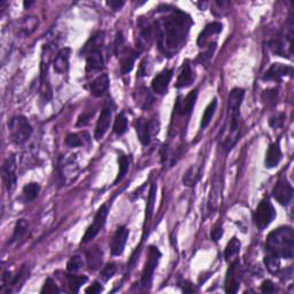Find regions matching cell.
I'll return each mask as SVG.
<instances>
[{"label":"cell","instance_id":"obj_1","mask_svg":"<svg viewBox=\"0 0 294 294\" xmlns=\"http://www.w3.org/2000/svg\"><path fill=\"white\" fill-rule=\"evenodd\" d=\"M193 24L190 15L178 8L167 10L155 22V33L160 51L167 56L175 55L184 46Z\"/></svg>","mask_w":294,"mask_h":294},{"label":"cell","instance_id":"obj_2","mask_svg":"<svg viewBox=\"0 0 294 294\" xmlns=\"http://www.w3.org/2000/svg\"><path fill=\"white\" fill-rule=\"evenodd\" d=\"M245 97V91L240 88L232 89L228 98V114L224 127L220 134V144L224 149L230 150L240 136V107Z\"/></svg>","mask_w":294,"mask_h":294},{"label":"cell","instance_id":"obj_3","mask_svg":"<svg viewBox=\"0 0 294 294\" xmlns=\"http://www.w3.org/2000/svg\"><path fill=\"white\" fill-rule=\"evenodd\" d=\"M267 254L278 259H292L294 255V232L291 227H280L271 231L266 240Z\"/></svg>","mask_w":294,"mask_h":294},{"label":"cell","instance_id":"obj_4","mask_svg":"<svg viewBox=\"0 0 294 294\" xmlns=\"http://www.w3.org/2000/svg\"><path fill=\"white\" fill-rule=\"evenodd\" d=\"M8 128L10 138H12L13 143L17 145H21L27 142L32 134L31 124H30L27 118L22 115L15 116V118L10 120Z\"/></svg>","mask_w":294,"mask_h":294},{"label":"cell","instance_id":"obj_5","mask_svg":"<svg viewBox=\"0 0 294 294\" xmlns=\"http://www.w3.org/2000/svg\"><path fill=\"white\" fill-rule=\"evenodd\" d=\"M275 217H276V210H275L273 203L270 202L269 199H263L259 203L258 208L254 213L256 227L260 230L266 229L275 220Z\"/></svg>","mask_w":294,"mask_h":294},{"label":"cell","instance_id":"obj_6","mask_svg":"<svg viewBox=\"0 0 294 294\" xmlns=\"http://www.w3.org/2000/svg\"><path fill=\"white\" fill-rule=\"evenodd\" d=\"M108 216V207L106 205L101 206L99 210H98L96 216H94V220L92 222V224L90 225L86 230L85 235L83 236L82 238V244H88L90 241H92L96 237L98 236V233L100 232V230L104 228L105 223H106Z\"/></svg>","mask_w":294,"mask_h":294},{"label":"cell","instance_id":"obj_7","mask_svg":"<svg viewBox=\"0 0 294 294\" xmlns=\"http://www.w3.org/2000/svg\"><path fill=\"white\" fill-rule=\"evenodd\" d=\"M161 258V252L159 248L155 246H149L148 247V255H147V260L144 267V270H143L142 275V285L147 286L150 284L153 278V274L155 271L157 263L160 261Z\"/></svg>","mask_w":294,"mask_h":294},{"label":"cell","instance_id":"obj_8","mask_svg":"<svg viewBox=\"0 0 294 294\" xmlns=\"http://www.w3.org/2000/svg\"><path fill=\"white\" fill-rule=\"evenodd\" d=\"M273 197L282 206H288L292 201L293 187L286 178H281L273 188Z\"/></svg>","mask_w":294,"mask_h":294},{"label":"cell","instance_id":"obj_9","mask_svg":"<svg viewBox=\"0 0 294 294\" xmlns=\"http://www.w3.org/2000/svg\"><path fill=\"white\" fill-rule=\"evenodd\" d=\"M2 180L3 184L7 188V191L12 192L15 186H16V175H15V170H16V161H15V156H9L2 164Z\"/></svg>","mask_w":294,"mask_h":294},{"label":"cell","instance_id":"obj_10","mask_svg":"<svg viewBox=\"0 0 294 294\" xmlns=\"http://www.w3.org/2000/svg\"><path fill=\"white\" fill-rule=\"evenodd\" d=\"M293 74V68L282 65V63H274L269 69L267 70V73L263 75V81H274V82H280L282 78L286 76H292Z\"/></svg>","mask_w":294,"mask_h":294},{"label":"cell","instance_id":"obj_11","mask_svg":"<svg viewBox=\"0 0 294 294\" xmlns=\"http://www.w3.org/2000/svg\"><path fill=\"white\" fill-rule=\"evenodd\" d=\"M240 286V276H239V261L236 260L231 263L229 268L227 278H225V292L236 293Z\"/></svg>","mask_w":294,"mask_h":294},{"label":"cell","instance_id":"obj_12","mask_svg":"<svg viewBox=\"0 0 294 294\" xmlns=\"http://www.w3.org/2000/svg\"><path fill=\"white\" fill-rule=\"evenodd\" d=\"M83 54L86 56V73H93L103 69L104 55L101 48H93Z\"/></svg>","mask_w":294,"mask_h":294},{"label":"cell","instance_id":"obj_13","mask_svg":"<svg viewBox=\"0 0 294 294\" xmlns=\"http://www.w3.org/2000/svg\"><path fill=\"white\" fill-rule=\"evenodd\" d=\"M128 237H129V230L126 227H120L116 230L111 244V252L113 255L119 256L123 253L124 248H126Z\"/></svg>","mask_w":294,"mask_h":294},{"label":"cell","instance_id":"obj_14","mask_svg":"<svg viewBox=\"0 0 294 294\" xmlns=\"http://www.w3.org/2000/svg\"><path fill=\"white\" fill-rule=\"evenodd\" d=\"M111 121H112V108L111 107H105L100 113L99 119H98L96 131H94V138L97 141H100L111 127Z\"/></svg>","mask_w":294,"mask_h":294},{"label":"cell","instance_id":"obj_15","mask_svg":"<svg viewBox=\"0 0 294 294\" xmlns=\"http://www.w3.org/2000/svg\"><path fill=\"white\" fill-rule=\"evenodd\" d=\"M174 71L171 69H164L156 75L152 81V90L156 94H164L167 92L169 83L172 78Z\"/></svg>","mask_w":294,"mask_h":294},{"label":"cell","instance_id":"obj_16","mask_svg":"<svg viewBox=\"0 0 294 294\" xmlns=\"http://www.w3.org/2000/svg\"><path fill=\"white\" fill-rule=\"evenodd\" d=\"M221 31H222V24L218 23V22H213V23H209L208 25H206V28L202 30L200 35H199L198 37V40H197L198 45L200 47H206L207 44H208L209 46H212L210 38H213L214 36H217Z\"/></svg>","mask_w":294,"mask_h":294},{"label":"cell","instance_id":"obj_17","mask_svg":"<svg viewBox=\"0 0 294 294\" xmlns=\"http://www.w3.org/2000/svg\"><path fill=\"white\" fill-rule=\"evenodd\" d=\"M139 53H141L139 51H135L133 48L128 46L124 48L122 53L119 55L121 61V71H122V74H129L130 71L133 70L135 61Z\"/></svg>","mask_w":294,"mask_h":294},{"label":"cell","instance_id":"obj_18","mask_svg":"<svg viewBox=\"0 0 294 294\" xmlns=\"http://www.w3.org/2000/svg\"><path fill=\"white\" fill-rule=\"evenodd\" d=\"M136 131L139 142L144 146L149 145L150 143V135H152V129H150V124L144 119H138L135 123Z\"/></svg>","mask_w":294,"mask_h":294},{"label":"cell","instance_id":"obj_19","mask_svg":"<svg viewBox=\"0 0 294 294\" xmlns=\"http://www.w3.org/2000/svg\"><path fill=\"white\" fill-rule=\"evenodd\" d=\"M197 97H198V92L194 90V91L188 93L182 101L180 100L177 101L176 104L177 112H178L180 115L190 114V113L193 111L195 101H197Z\"/></svg>","mask_w":294,"mask_h":294},{"label":"cell","instance_id":"obj_20","mask_svg":"<svg viewBox=\"0 0 294 294\" xmlns=\"http://www.w3.org/2000/svg\"><path fill=\"white\" fill-rule=\"evenodd\" d=\"M194 81V74L193 70H192V67L188 61L184 63L182 67V70L178 75V78H177L176 82V88L178 89H184L190 86Z\"/></svg>","mask_w":294,"mask_h":294},{"label":"cell","instance_id":"obj_21","mask_svg":"<svg viewBox=\"0 0 294 294\" xmlns=\"http://www.w3.org/2000/svg\"><path fill=\"white\" fill-rule=\"evenodd\" d=\"M109 88V77L107 74H101L98 76L96 80L92 82L91 84V94L93 97H103L105 92L107 91Z\"/></svg>","mask_w":294,"mask_h":294},{"label":"cell","instance_id":"obj_22","mask_svg":"<svg viewBox=\"0 0 294 294\" xmlns=\"http://www.w3.org/2000/svg\"><path fill=\"white\" fill-rule=\"evenodd\" d=\"M282 159V150H281V146L278 143H274L271 144L269 148L267 150L266 154V160H265V164L267 168H275L277 167L278 163Z\"/></svg>","mask_w":294,"mask_h":294},{"label":"cell","instance_id":"obj_23","mask_svg":"<svg viewBox=\"0 0 294 294\" xmlns=\"http://www.w3.org/2000/svg\"><path fill=\"white\" fill-rule=\"evenodd\" d=\"M69 56H70V50L69 48H63L56 54L53 66L54 70L59 74H65L69 68Z\"/></svg>","mask_w":294,"mask_h":294},{"label":"cell","instance_id":"obj_24","mask_svg":"<svg viewBox=\"0 0 294 294\" xmlns=\"http://www.w3.org/2000/svg\"><path fill=\"white\" fill-rule=\"evenodd\" d=\"M138 29H139V37H138V44H139V51L143 50V47L147 46L149 44L150 38H152V28L148 22L144 20H141L138 22Z\"/></svg>","mask_w":294,"mask_h":294},{"label":"cell","instance_id":"obj_25","mask_svg":"<svg viewBox=\"0 0 294 294\" xmlns=\"http://www.w3.org/2000/svg\"><path fill=\"white\" fill-rule=\"evenodd\" d=\"M220 201H221V186H220V183L215 182L213 184L212 188H210L208 203H207V206H208V212L214 213L215 210L218 208V206H220Z\"/></svg>","mask_w":294,"mask_h":294},{"label":"cell","instance_id":"obj_26","mask_svg":"<svg viewBox=\"0 0 294 294\" xmlns=\"http://www.w3.org/2000/svg\"><path fill=\"white\" fill-rule=\"evenodd\" d=\"M240 246L241 244L239 239H237L236 237H233V238L228 243L227 247H225V251H224L225 261L229 263L235 262L237 260V256H238L240 252Z\"/></svg>","mask_w":294,"mask_h":294},{"label":"cell","instance_id":"obj_27","mask_svg":"<svg viewBox=\"0 0 294 294\" xmlns=\"http://www.w3.org/2000/svg\"><path fill=\"white\" fill-rule=\"evenodd\" d=\"M200 168L197 165H191L183 176V184L185 186H194L195 183L200 179Z\"/></svg>","mask_w":294,"mask_h":294},{"label":"cell","instance_id":"obj_28","mask_svg":"<svg viewBox=\"0 0 294 294\" xmlns=\"http://www.w3.org/2000/svg\"><path fill=\"white\" fill-rule=\"evenodd\" d=\"M216 108H217V100L216 99H213L212 103H210L207 108L205 109V113H203L202 118H201V129H205L209 126L210 121H212L213 116L215 114V112H216Z\"/></svg>","mask_w":294,"mask_h":294},{"label":"cell","instance_id":"obj_29","mask_svg":"<svg viewBox=\"0 0 294 294\" xmlns=\"http://www.w3.org/2000/svg\"><path fill=\"white\" fill-rule=\"evenodd\" d=\"M113 130L114 133L119 136H122L127 133L128 130V119L124 113H120V114L116 116L114 127H113Z\"/></svg>","mask_w":294,"mask_h":294},{"label":"cell","instance_id":"obj_30","mask_svg":"<svg viewBox=\"0 0 294 294\" xmlns=\"http://www.w3.org/2000/svg\"><path fill=\"white\" fill-rule=\"evenodd\" d=\"M119 165H120V170H119V175L116 177V179L114 180V185H116L119 182H121L126 175L128 174V171H129V168H130V161L128 159L127 155H120L119 156Z\"/></svg>","mask_w":294,"mask_h":294},{"label":"cell","instance_id":"obj_31","mask_svg":"<svg viewBox=\"0 0 294 294\" xmlns=\"http://www.w3.org/2000/svg\"><path fill=\"white\" fill-rule=\"evenodd\" d=\"M40 191V186L38 183H29L23 187V197L27 201H32L38 197Z\"/></svg>","mask_w":294,"mask_h":294},{"label":"cell","instance_id":"obj_32","mask_svg":"<svg viewBox=\"0 0 294 294\" xmlns=\"http://www.w3.org/2000/svg\"><path fill=\"white\" fill-rule=\"evenodd\" d=\"M101 260H103V253L98 250H93L88 253V265L90 269H97L99 267Z\"/></svg>","mask_w":294,"mask_h":294},{"label":"cell","instance_id":"obj_33","mask_svg":"<svg viewBox=\"0 0 294 294\" xmlns=\"http://www.w3.org/2000/svg\"><path fill=\"white\" fill-rule=\"evenodd\" d=\"M86 282H88L86 276H68V284L71 292H78L81 286Z\"/></svg>","mask_w":294,"mask_h":294},{"label":"cell","instance_id":"obj_34","mask_svg":"<svg viewBox=\"0 0 294 294\" xmlns=\"http://www.w3.org/2000/svg\"><path fill=\"white\" fill-rule=\"evenodd\" d=\"M37 24H38V21L36 20V17H27L25 20H23L21 24V30L23 35L29 36L37 28Z\"/></svg>","mask_w":294,"mask_h":294},{"label":"cell","instance_id":"obj_35","mask_svg":"<svg viewBox=\"0 0 294 294\" xmlns=\"http://www.w3.org/2000/svg\"><path fill=\"white\" fill-rule=\"evenodd\" d=\"M82 267H83V259L81 258L80 255L71 256L70 260L67 263V270H68V273H70V274L77 273V271L80 270Z\"/></svg>","mask_w":294,"mask_h":294},{"label":"cell","instance_id":"obj_36","mask_svg":"<svg viewBox=\"0 0 294 294\" xmlns=\"http://www.w3.org/2000/svg\"><path fill=\"white\" fill-rule=\"evenodd\" d=\"M155 193H156V185L155 184H152L149 190V197H148V203H147L146 208V222L149 220L150 216H152L153 209H154V201H155Z\"/></svg>","mask_w":294,"mask_h":294},{"label":"cell","instance_id":"obj_37","mask_svg":"<svg viewBox=\"0 0 294 294\" xmlns=\"http://www.w3.org/2000/svg\"><path fill=\"white\" fill-rule=\"evenodd\" d=\"M27 230H28L27 222H25L24 220L17 221V223H16V225H15V229H14V235L12 237V243L16 241L18 238H21V237L23 236L25 232H27Z\"/></svg>","mask_w":294,"mask_h":294},{"label":"cell","instance_id":"obj_38","mask_svg":"<svg viewBox=\"0 0 294 294\" xmlns=\"http://www.w3.org/2000/svg\"><path fill=\"white\" fill-rule=\"evenodd\" d=\"M265 263L268 268V270H269L270 273H276V271L280 269L281 259L276 258V256L267 254L266 258H265Z\"/></svg>","mask_w":294,"mask_h":294},{"label":"cell","instance_id":"obj_39","mask_svg":"<svg viewBox=\"0 0 294 294\" xmlns=\"http://www.w3.org/2000/svg\"><path fill=\"white\" fill-rule=\"evenodd\" d=\"M81 137H82V135H80V134L68 135L67 138H66V145L68 147H70V148L82 146L83 144H84V142H83V139Z\"/></svg>","mask_w":294,"mask_h":294},{"label":"cell","instance_id":"obj_40","mask_svg":"<svg viewBox=\"0 0 294 294\" xmlns=\"http://www.w3.org/2000/svg\"><path fill=\"white\" fill-rule=\"evenodd\" d=\"M40 292L41 293H59L60 290L58 289V286H56V284L52 278H47V281L45 282V284Z\"/></svg>","mask_w":294,"mask_h":294},{"label":"cell","instance_id":"obj_41","mask_svg":"<svg viewBox=\"0 0 294 294\" xmlns=\"http://www.w3.org/2000/svg\"><path fill=\"white\" fill-rule=\"evenodd\" d=\"M116 273V266L114 263H108L106 267H104L103 271H101V275H103V278L105 281H108L109 278H112Z\"/></svg>","mask_w":294,"mask_h":294},{"label":"cell","instance_id":"obj_42","mask_svg":"<svg viewBox=\"0 0 294 294\" xmlns=\"http://www.w3.org/2000/svg\"><path fill=\"white\" fill-rule=\"evenodd\" d=\"M222 236H223V228L221 227V225H216L213 230L212 232H210V238H212L213 241H216L220 240L222 238Z\"/></svg>","mask_w":294,"mask_h":294},{"label":"cell","instance_id":"obj_43","mask_svg":"<svg viewBox=\"0 0 294 294\" xmlns=\"http://www.w3.org/2000/svg\"><path fill=\"white\" fill-rule=\"evenodd\" d=\"M91 116H93V112L91 113H83V114L78 118V121H77V127H84L86 126V124L89 123L90 119H91Z\"/></svg>","mask_w":294,"mask_h":294},{"label":"cell","instance_id":"obj_44","mask_svg":"<svg viewBox=\"0 0 294 294\" xmlns=\"http://www.w3.org/2000/svg\"><path fill=\"white\" fill-rule=\"evenodd\" d=\"M284 119H285L284 114L276 115V116H274V118H271V119H270L269 124H270V126L273 127V128H280V127H282L283 122H284Z\"/></svg>","mask_w":294,"mask_h":294},{"label":"cell","instance_id":"obj_45","mask_svg":"<svg viewBox=\"0 0 294 294\" xmlns=\"http://www.w3.org/2000/svg\"><path fill=\"white\" fill-rule=\"evenodd\" d=\"M261 291L263 293H274L276 291V288L271 281H265L261 285Z\"/></svg>","mask_w":294,"mask_h":294},{"label":"cell","instance_id":"obj_46","mask_svg":"<svg viewBox=\"0 0 294 294\" xmlns=\"http://www.w3.org/2000/svg\"><path fill=\"white\" fill-rule=\"evenodd\" d=\"M101 291H103V286H101L99 283H94L93 285H91L90 288H88L85 290L86 293H92V294L100 293Z\"/></svg>","mask_w":294,"mask_h":294},{"label":"cell","instance_id":"obj_47","mask_svg":"<svg viewBox=\"0 0 294 294\" xmlns=\"http://www.w3.org/2000/svg\"><path fill=\"white\" fill-rule=\"evenodd\" d=\"M107 5L111 7L112 9L114 10H119L123 7L124 1H107Z\"/></svg>","mask_w":294,"mask_h":294},{"label":"cell","instance_id":"obj_48","mask_svg":"<svg viewBox=\"0 0 294 294\" xmlns=\"http://www.w3.org/2000/svg\"><path fill=\"white\" fill-rule=\"evenodd\" d=\"M32 3H33V2H27V1H25V2H24V7H25V8H27V7H29V6H31V5H32Z\"/></svg>","mask_w":294,"mask_h":294}]
</instances>
